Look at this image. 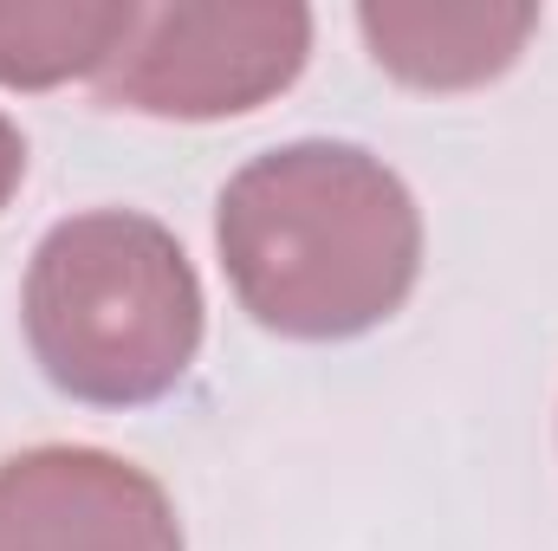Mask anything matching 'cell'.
<instances>
[{"label": "cell", "instance_id": "1", "mask_svg": "<svg viewBox=\"0 0 558 551\" xmlns=\"http://www.w3.org/2000/svg\"><path fill=\"white\" fill-rule=\"evenodd\" d=\"M215 247L260 331L344 344L410 305L422 279V208L364 143L299 137L228 175Z\"/></svg>", "mask_w": 558, "mask_h": 551}, {"label": "cell", "instance_id": "6", "mask_svg": "<svg viewBox=\"0 0 558 551\" xmlns=\"http://www.w3.org/2000/svg\"><path fill=\"white\" fill-rule=\"evenodd\" d=\"M131 20V0H0V91L98 78L124 46Z\"/></svg>", "mask_w": 558, "mask_h": 551}, {"label": "cell", "instance_id": "7", "mask_svg": "<svg viewBox=\"0 0 558 551\" xmlns=\"http://www.w3.org/2000/svg\"><path fill=\"white\" fill-rule=\"evenodd\" d=\"M20 182H26V137H20V124L0 111V215L13 208Z\"/></svg>", "mask_w": 558, "mask_h": 551}, {"label": "cell", "instance_id": "4", "mask_svg": "<svg viewBox=\"0 0 558 551\" xmlns=\"http://www.w3.org/2000/svg\"><path fill=\"white\" fill-rule=\"evenodd\" d=\"M0 551H189L169 487L92 441L0 461Z\"/></svg>", "mask_w": 558, "mask_h": 551}, {"label": "cell", "instance_id": "2", "mask_svg": "<svg viewBox=\"0 0 558 551\" xmlns=\"http://www.w3.org/2000/svg\"><path fill=\"white\" fill-rule=\"evenodd\" d=\"M39 377L92 409H143L202 357L208 298L182 241L137 208H85L39 234L20 279Z\"/></svg>", "mask_w": 558, "mask_h": 551}, {"label": "cell", "instance_id": "3", "mask_svg": "<svg viewBox=\"0 0 558 551\" xmlns=\"http://www.w3.org/2000/svg\"><path fill=\"white\" fill-rule=\"evenodd\" d=\"M312 13L292 0L137 7L124 46L92 78L111 111L162 124H221L274 105L312 59Z\"/></svg>", "mask_w": 558, "mask_h": 551}, {"label": "cell", "instance_id": "5", "mask_svg": "<svg viewBox=\"0 0 558 551\" xmlns=\"http://www.w3.org/2000/svg\"><path fill=\"white\" fill-rule=\"evenodd\" d=\"M357 33L410 91H481L520 65L539 33V7L513 0H371L357 7Z\"/></svg>", "mask_w": 558, "mask_h": 551}]
</instances>
